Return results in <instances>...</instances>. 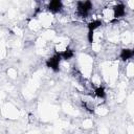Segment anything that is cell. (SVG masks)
<instances>
[{
	"instance_id": "obj_9",
	"label": "cell",
	"mask_w": 134,
	"mask_h": 134,
	"mask_svg": "<svg viewBox=\"0 0 134 134\" xmlns=\"http://www.w3.org/2000/svg\"><path fill=\"white\" fill-rule=\"evenodd\" d=\"M93 32L94 31H88V42L89 43L93 42Z\"/></svg>"
},
{
	"instance_id": "obj_4",
	"label": "cell",
	"mask_w": 134,
	"mask_h": 134,
	"mask_svg": "<svg viewBox=\"0 0 134 134\" xmlns=\"http://www.w3.org/2000/svg\"><path fill=\"white\" fill-rule=\"evenodd\" d=\"M47 8L51 13H59V12H61L63 9V3L60 0H53V1H50L48 3Z\"/></svg>"
},
{
	"instance_id": "obj_2",
	"label": "cell",
	"mask_w": 134,
	"mask_h": 134,
	"mask_svg": "<svg viewBox=\"0 0 134 134\" xmlns=\"http://www.w3.org/2000/svg\"><path fill=\"white\" fill-rule=\"evenodd\" d=\"M61 55L59 52L54 53L52 57H50L47 61H46V66L49 67L50 69H52L53 71L58 72L60 70V63H61Z\"/></svg>"
},
{
	"instance_id": "obj_3",
	"label": "cell",
	"mask_w": 134,
	"mask_h": 134,
	"mask_svg": "<svg viewBox=\"0 0 134 134\" xmlns=\"http://www.w3.org/2000/svg\"><path fill=\"white\" fill-rule=\"evenodd\" d=\"M126 15V6L124 3H118L113 6V17L115 19L121 18Z\"/></svg>"
},
{
	"instance_id": "obj_6",
	"label": "cell",
	"mask_w": 134,
	"mask_h": 134,
	"mask_svg": "<svg viewBox=\"0 0 134 134\" xmlns=\"http://www.w3.org/2000/svg\"><path fill=\"white\" fill-rule=\"evenodd\" d=\"M59 53H60V55H61V59H62V60H66V61L72 59L73 55H74L73 50H72V49H69V48H66L65 50H63V51H61V52H59Z\"/></svg>"
},
{
	"instance_id": "obj_7",
	"label": "cell",
	"mask_w": 134,
	"mask_h": 134,
	"mask_svg": "<svg viewBox=\"0 0 134 134\" xmlns=\"http://www.w3.org/2000/svg\"><path fill=\"white\" fill-rule=\"evenodd\" d=\"M103 24V22L100 20H93L92 22H90L88 24V31H94L96 28L100 27Z\"/></svg>"
},
{
	"instance_id": "obj_5",
	"label": "cell",
	"mask_w": 134,
	"mask_h": 134,
	"mask_svg": "<svg viewBox=\"0 0 134 134\" xmlns=\"http://www.w3.org/2000/svg\"><path fill=\"white\" fill-rule=\"evenodd\" d=\"M133 55H134V51L133 49H130V48H124L120 50V53H119V58L122 61H128L132 59Z\"/></svg>"
},
{
	"instance_id": "obj_8",
	"label": "cell",
	"mask_w": 134,
	"mask_h": 134,
	"mask_svg": "<svg viewBox=\"0 0 134 134\" xmlns=\"http://www.w3.org/2000/svg\"><path fill=\"white\" fill-rule=\"evenodd\" d=\"M94 95L98 98H105L106 97V92H105V89L104 87H96L94 89Z\"/></svg>"
},
{
	"instance_id": "obj_1",
	"label": "cell",
	"mask_w": 134,
	"mask_h": 134,
	"mask_svg": "<svg viewBox=\"0 0 134 134\" xmlns=\"http://www.w3.org/2000/svg\"><path fill=\"white\" fill-rule=\"evenodd\" d=\"M93 8V4L91 1H77L76 2V13L80 17H87L90 10Z\"/></svg>"
}]
</instances>
